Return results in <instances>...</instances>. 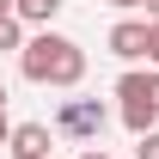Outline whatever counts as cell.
<instances>
[{
  "mask_svg": "<svg viewBox=\"0 0 159 159\" xmlns=\"http://www.w3.org/2000/svg\"><path fill=\"white\" fill-rule=\"evenodd\" d=\"M19 74L31 80V86H80V80H86V49H80L74 37H61V31L43 25L37 37H25Z\"/></svg>",
  "mask_w": 159,
  "mask_h": 159,
  "instance_id": "1",
  "label": "cell"
},
{
  "mask_svg": "<svg viewBox=\"0 0 159 159\" xmlns=\"http://www.w3.org/2000/svg\"><path fill=\"white\" fill-rule=\"evenodd\" d=\"M116 110H122V129L129 135H147V129H159V67H129V74L116 80Z\"/></svg>",
  "mask_w": 159,
  "mask_h": 159,
  "instance_id": "2",
  "label": "cell"
},
{
  "mask_svg": "<svg viewBox=\"0 0 159 159\" xmlns=\"http://www.w3.org/2000/svg\"><path fill=\"white\" fill-rule=\"evenodd\" d=\"M104 122H110L104 98H67V104H61V116H55V135H67V141H86V147H98Z\"/></svg>",
  "mask_w": 159,
  "mask_h": 159,
  "instance_id": "3",
  "label": "cell"
},
{
  "mask_svg": "<svg viewBox=\"0 0 159 159\" xmlns=\"http://www.w3.org/2000/svg\"><path fill=\"white\" fill-rule=\"evenodd\" d=\"M49 147H55L49 122H12V135H6V153L12 159H49Z\"/></svg>",
  "mask_w": 159,
  "mask_h": 159,
  "instance_id": "4",
  "label": "cell"
},
{
  "mask_svg": "<svg viewBox=\"0 0 159 159\" xmlns=\"http://www.w3.org/2000/svg\"><path fill=\"white\" fill-rule=\"evenodd\" d=\"M110 55L116 61H141L147 55V19H116L110 25Z\"/></svg>",
  "mask_w": 159,
  "mask_h": 159,
  "instance_id": "5",
  "label": "cell"
},
{
  "mask_svg": "<svg viewBox=\"0 0 159 159\" xmlns=\"http://www.w3.org/2000/svg\"><path fill=\"white\" fill-rule=\"evenodd\" d=\"M55 12H61V0H12V19L19 25H55Z\"/></svg>",
  "mask_w": 159,
  "mask_h": 159,
  "instance_id": "6",
  "label": "cell"
},
{
  "mask_svg": "<svg viewBox=\"0 0 159 159\" xmlns=\"http://www.w3.org/2000/svg\"><path fill=\"white\" fill-rule=\"evenodd\" d=\"M0 49H25V25L12 12H0Z\"/></svg>",
  "mask_w": 159,
  "mask_h": 159,
  "instance_id": "7",
  "label": "cell"
},
{
  "mask_svg": "<svg viewBox=\"0 0 159 159\" xmlns=\"http://www.w3.org/2000/svg\"><path fill=\"white\" fill-rule=\"evenodd\" d=\"M135 159H159V129H147V135H135Z\"/></svg>",
  "mask_w": 159,
  "mask_h": 159,
  "instance_id": "8",
  "label": "cell"
},
{
  "mask_svg": "<svg viewBox=\"0 0 159 159\" xmlns=\"http://www.w3.org/2000/svg\"><path fill=\"white\" fill-rule=\"evenodd\" d=\"M147 61L159 67V19H147Z\"/></svg>",
  "mask_w": 159,
  "mask_h": 159,
  "instance_id": "9",
  "label": "cell"
},
{
  "mask_svg": "<svg viewBox=\"0 0 159 159\" xmlns=\"http://www.w3.org/2000/svg\"><path fill=\"white\" fill-rule=\"evenodd\" d=\"M6 135H12V116H6V104H0V147H6Z\"/></svg>",
  "mask_w": 159,
  "mask_h": 159,
  "instance_id": "10",
  "label": "cell"
},
{
  "mask_svg": "<svg viewBox=\"0 0 159 159\" xmlns=\"http://www.w3.org/2000/svg\"><path fill=\"white\" fill-rule=\"evenodd\" d=\"M110 6H116V12H135V6H147V0H110Z\"/></svg>",
  "mask_w": 159,
  "mask_h": 159,
  "instance_id": "11",
  "label": "cell"
},
{
  "mask_svg": "<svg viewBox=\"0 0 159 159\" xmlns=\"http://www.w3.org/2000/svg\"><path fill=\"white\" fill-rule=\"evenodd\" d=\"M80 159H110V153H104V147H80Z\"/></svg>",
  "mask_w": 159,
  "mask_h": 159,
  "instance_id": "12",
  "label": "cell"
},
{
  "mask_svg": "<svg viewBox=\"0 0 159 159\" xmlns=\"http://www.w3.org/2000/svg\"><path fill=\"white\" fill-rule=\"evenodd\" d=\"M147 19H159V0H147Z\"/></svg>",
  "mask_w": 159,
  "mask_h": 159,
  "instance_id": "13",
  "label": "cell"
},
{
  "mask_svg": "<svg viewBox=\"0 0 159 159\" xmlns=\"http://www.w3.org/2000/svg\"><path fill=\"white\" fill-rule=\"evenodd\" d=\"M0 12H12V0H0Z\"/></svg>",
  "mask_w": 159,
  "mask_h": 159,
  "instance_id": "14",
  "label": "cell"
},
{
  "mask_svg": "<svg viewBox=\"0 0 159 159\" xmlns=\"http://www.w3.org/2000/svg\"><path fill=\"white\" fill-rule=\"evenodd\" d=\"M0 104H6V86H0Z\"/></svg>",
  "mask_w": 159,
  "mask_h": 159,
  "instance_id": "15",
  "label": "cell"
}]
</instances>
